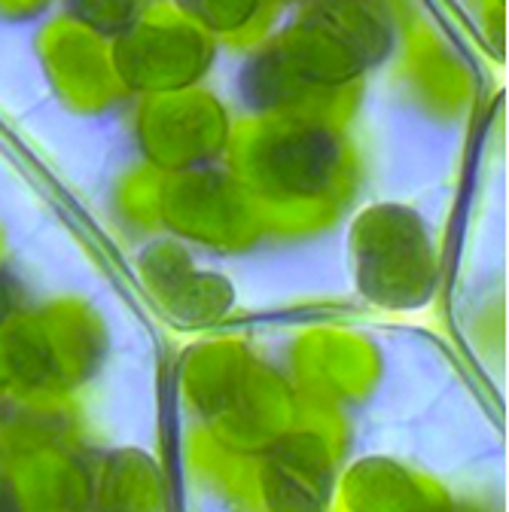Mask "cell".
<instances>
[{
	"mask_svg": "<svg viewBox=\"0 0 509 512\" xmlns=\"http://www.w3.org/2000/svg\"><path fill=\"white\" fill-rule=\"evenodd\" d=\"M7 317V296H4V287H0V320Z\"/></svg>",
	"mask_w": 509,
	"mask_h": 512,
	"instance_id": "cell-2",
	"label": "cell"
},
{
	"mask_svg": "<svg viewBox=\"0 0 509 512\" xmlns=\"http://www.w3.org/2000/svg\"><path fill=\"white\" fill-rule=\"evenodd\" d=\"M71 10L77 19L95 28H110V22L119 25L122 19H129L132 0H71Z\"/></svg>",
	"mask_w": 509,
	"mask_h": 512,
	"instance_id": "cell-1",
	"label": "cell"
},
{
	"mask_svg": "<svg viewBox=\"0 0 509 512\" xmlns=\"http://www.w3.org/2000/svg\"><path fill=\"white\" fill-rule=\"evenodd\" d=\"M13 494H10V488L4 485V479H0V500H10Z\"/></svg>",
	"mask_w": 509,
	"mask_h": 512,
	"instance_id": "cell-3",
	"label": "cell"
}]
</instances>
